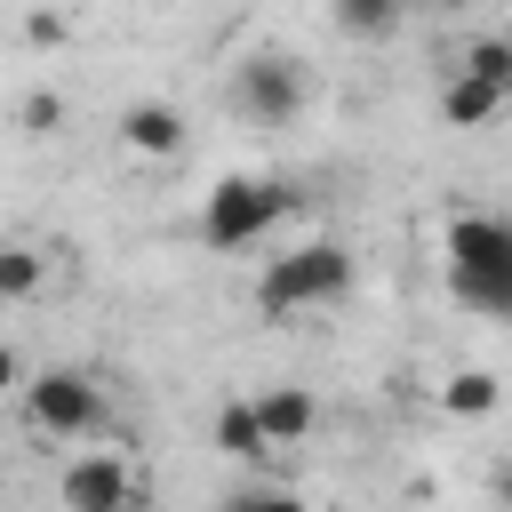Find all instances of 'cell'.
I'll list each match as a JSON object with an SVG mask.
<instances>
[{"label": "cell", "mask_w": 512, "mask_h": 512, "mask_svg": "<svg viewBox=\"0 0 512 512\" xmlns=\"http://www.w3.org/2000/svg\"><path fill=\"white\" fill-rule=\"evenodd\" d=\"M448 288L456 304L512 320V216H448Z\"/></svg>", "instance_id": "1"}, {"label": "cell", "mask_w": 512, "mask_h": 512, "mask_svg": "<svg viewBox=\"0 0 512 512\" xmlns=\"http://www.w3.org/2000/svg\"><path fill=\"white\" fill-rule=\"evenodd\" d=\"M344 288H352V248L304 240V248H288L256 272V320H304V312L336 304Z\"/></svg>", "instance_id": "2"}, {"label": "cell", "mask_w": 512, "mask_h": 512, "mask_svg": "<svg viewBox=\"0 0 512 512\" xmlns=\"http://www.w3.org/2000/svg\"><path fill=\"white\" fill-rule=\"evenodd\" d=\"M288 208H296V192L280 176H216V192L200 200V248H216V256L256 248Z\"/></svg>", "instance_id": "3"}, {"label": "cell", "mask_w": 512, "mask_h": 512, "mask_svg": "<svg viewBox=\"0 0 512 512\" xmlns=\"http://www.w3.org/2000/svg\"><path fill=\"white\" fill-rule=\"evenodd\" d=\"M24 416L40 440H88L104 424V384L80 368H40V376H24Z\"/></svg>", "instance_id": "4"}, {"label": "cell", "mask_w": 512, "mask_h": 512, "mask_svg": "<svg viewBox=\"0 0 512 512\" xmlns=\"http://www.w3.org/2000/svg\"><path fill=\"white\" fill-rule=\"evenodd\" d=\"M144 496H152V488L136 480L128 448H88V456H72L64 480H56V504H64V512H128V504H144Z\"/></svg>", "instance_id": "5"}, {"label": "cell", "mask_w": 512, "mask_h": 512, "mask_svg": "<svg viewBox=\"0 0 512 512\" xmlns=\"http://www.w3.org/2000/svg\"><path fill=\"white\" fill-rule=\"evenodd\" d=\"M304 64L296 56H248L240 72H232V112L240 120H256V128H288L296 112H304Z\"/></svg>", "instance_id": "6"}, {"label": "cell", "mask_w": 512, "mask_h": 512, "mask_svg": "<svg viewBox=\"0 0 512 512\" xmlns=\"http://www.w3.org/2000/svg\"><path fill=\"white\" fill-rule=\"evenodd\" d=\"M248 408H256V424H264V440H272V456L320 432V400H312L304 384H264V392H248Z\"/></svg>", "instance_id": "7"}, {"label": "cell", "mask_w": 512, "mask_h": 512, "mask_svg": "<svg viewBox=\"0 0 512 512\" xmlns=\"http://www.w3.org/2000/svg\"><path fill=\"white\" fill-rule=\"evenodd\" d=\"M184 112L176 104H160V96H144V104H128L120 112V144L128 152H144V160H168V152H184Z\"/></svg>", "instance_id": "8"}, {"label": "cell", "mask_w": 512, "mask_h": 512, "mask_svg": "<svg viewBox=\"0 0 512 512\" xmlns=\"http://www.w3.org/2000/svg\"><path fill=\"white\" fill-rule=\"evenodd\" d=\"M504 104H512V96H504L496 80L464 72V64H456V72H448V88H440V120H448V128H488Z\"/></svg>", "instance_id": "9"}, {"label": "cell", "mask_w": 512, "mask_h": 512, "mask_svg": "<svg viewBox=\"0 0 512 512\" xmlns=\"http://www.w3.org/2000/svg\"><path fill=\"white\" fill-rule=\"evenodd\" d=\"M208 440H216V456H232V464H264V456H272V440H264V424H256L248 400H224L216 424H208Z\"/></svg>", "instance_id": "10"}, {"label": "cell", "mask_w": 512, "mask_h": 512, "mask_svg": "<svg viewBox=\"0 0 512 512\" xmlns=\"http://www.w3.org/2000/svg\"><path fill=\"white\" fill-rule=\"evenodd\" d=\"M40 280H48V256L24 240H0V304H32Z\"/></svg>", "instance_id": "11"}, {"label": "cell", "mask_w": 512, "mask_h": 512, "mask_svg": "<svg viewBox=\"0 0 512 512\" xmlns=\"http://www.w3.org/2000/svg\"><path fill=\"white\" fill-rule=\"evenodd\" d=\"M496 400H504V392H496L488 368H456V376L440 384V408H448V416H496Z\"/></svg>", "instance_id": "12"}, {"label": "cell", "mask_w": 512, "mask_h": 512, "mask_svg": "<svg viewBox=\"0 0 512 512\" xmlns=\"http://www.w3.org/2000/svg\"><path fill=\"white\" fill-rule=\"evenodd\" d=\"M336 24H344L352 40H384V32L400 24V0H336Z\"/></svg>", "instance_id": "13"}, {"label": "cell", "mask_w": 512, "mask_h": 512, "mask_svg": "<svg viewBox=\"0 0 512 512\" xmlns=\"http://www.w3.org/2000/svg\"><path fill=\"white\" fill-rule=\"evenodd\" d=\"M464 72H480V80H496V88L512 96V40H504V32L472 40V48H464Z\"/></svg>", "instance_id": "14"}, {"label": "cell", "mask_w": 512, "mask_h": 512, "mask_svg": "<svg viewBox=\"0 0 512 512\" xmlns=\"http://www.w3.org/2000/svg\"><path fill=\"white\" fill-rule=\"evenodd\" d=\"M16 128H24V136H56V128H64V88H32V96L16 104Z\"/></svg>", "instance_id": "15"}, {"label": "cell", "mask_w": 512, "mask_h": 512, "mask_svg": "<svg viewBox=\"0 0 512 512\" xmlns=\"http://www.w3.org/2000/svg\"><path fill=\"white\" fill-rule=\"evenodd\" d=\"M224 504H296V488H280V480H256V472H248V480H232V488H224Z\"/></svg>", "instance_id": "16"}, {"label": "cell", "mask_w": 512, "mask_h": 512, "mask_svg": "<svg viewBox=\"0 0 512 512\" xmlns=\"http://www.w3.org/2000/svg\"><path fill=\"white\" fill-rule=\"evenodd\" d=\"M64 32H72V24H64V8H32V16H24V40H32V48H56Z\"/></svg>", "instance_id": "17"}, {"label": "cell", "mask_w": 512, "mask_h": 512, "mask_svg": "<svg viewBox=\"0 0 512 512\" xmlns=\"http://www.w3.org/2000/svg\"><path fill=\"white\" fill-rule=\"evenodd\" d=\"M0 392H24V360H16L8 344H0Z\"/></svg>", "instance_id": "18"}, {"label": "cell", "mask_w": 512, "mask_h": 512, "mask_svg": "<svg viewBox=\"0 0 512 512\" xmlns=\"http://www.w3.org/2000/svg\"><path fill=\"white\" fill-rule=\"evenodd\" d=\"M488 496H496V504H512V464H496V480H488Z\"/></svg>", "instance_id": "19"}]
</instances>
